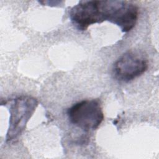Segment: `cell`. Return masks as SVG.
Wrapping results in <instances>:
<instances>
[{
  "label": "cell",
  "mask_w": 159,
  "mask_h": 159,
  "mask_svg": "<svg viewBox=\"0 0 159 159\" xmlns=\"http://www.w3.org/2000/svg\"><path fill=\"white\" fill-rule=\"evenodd\" d=\"M69 120L86 130H95L104 119V113L98 99H86L75 103L66 111Z\"/></svg>",
  "instance_id": "cell-3"
},
{
  "label": "cell",
  "mask_w": 159,
  "mask_h": 159,
  "mask_svg": "<svg viewBox=\"0 0 159 159\" xmlns=\"http://www.w3.org/2000/svg\"><path fill=\"white\" fill-rule=\"evenodd\" d=\"M147 68L148 63L145 58L138 53L127 51L114 63L113 73L117 80L128 83L141 76Z\"/></svg>",
  "instance_id": "cell-4"
},
{
  "label": "cell",
  "mask_w": 159,
  "mask_h": 159,
  "mask_svg": "<svg viewBox=\"0 0 159 159\" xmlns=\"http://www.w3.org/2000/svg\"><path fill=\"white\" fill-rule=\"evenodd\" d=\"M37 106V100L29 96L18 97L9 102V125L6 142L12 141L21 134Z\"/></svg>",
  "instance_id": "cell-2"
},
{
  "label": "cell",
  "mask_w": 159,
  "mask_h": 159,
  "mask_svg": "<svg viewBox=\"0 0 159 159\" xmlns=\"http://www.w3.org/2000/svg\"><path fill=\"white\" fill-rule=\"evenodd\" d=\"M139 14L136 4L125 1H98V22L107 20L119 26L122 32L135 25Z\"/></svg>",
  "instance_id": "cell-1"
}]
</instances>
